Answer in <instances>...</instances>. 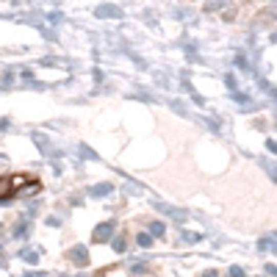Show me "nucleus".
<instances>
[{
	"instance_id": "1",
	"label": "nucleus",
	"mask_w": 277,
	"mask_h": 277,
	"mask_svg": "<svg viewBox=\"0 0 277 277\" xmlns=\"http://www.w3.org/2000/svg\"><path fill=\"white\" fill-rule=\"evenodd\" d=\"M25 180H28L25 175H14V178H0V200H3V197H14V194H19V191H23L19 186H23Z\"/></svg>"
},
{
	"instance_id": "2",
	"label": "nucleus",
	"mask_w": 277,
	"mask_h": 277,
	"mask_svg": "<svg viewBox=\"0 0 277 277\" xmlns=\"http://www.w3.org/2000/svg\"><path fill=\"white\" fill-rule=\"evenodd\" d=\"M111 230H114V222H105V225H100L97 230H94V239H97V241H105L108 236H111Z\"/></svg>"
},
{
	"instance_id": "3",
	"label": "nucleus",
	"mask_w": 277,
	"mask_h": 277,
	"mask_svg": "<svg viewBox=\"0 0 277 277\" xmlns=\"http://www.w3.org/2000/svg\"><path fill=\"white\" fill-rule=\"evenodd\" d=\"M72 258H75L78 266H86V249L83 247H75V249H72Z\"/></svg>"
},
{
	"instance_id": "4",
	"label": "nucleus",
	"mask_w": 277,
	"mask_h": 277,
	"mask_svg": "<svg viewBox=\"0 0 277 277\" xmlns=\"http://www.w3.org/2000/svg\"><path fill=\"white\" fill-rule=\"evenodd\" d=\"M97 17H119V9H114V6H103V9H97Z\"/></svg>"
},
{
	"instance_id": "5",
	"label": "nucleus",
	"mask_w": 277,
	"mask_h": 277,
	"mask_svg": "<svg viewBox=\"0 0 277 277\" xmlns=\"http://www.w3.org/2000/svg\"><path fill=\"white\" fill-rule=\"evenodd\" d=\"M225 3H227V0H208V3H205V11H216V9H222Z\"/></svg>"
},
{
	"instance_id": "6",
	"label": "nucleus",
	"mask_w": 277,
	"mask_h": 277,
	"mask_svg": "<svg viewBox=\"0 0 277 277\" xmlns=\"http://www.w3.org/2000/svg\"><path fill=\"white\" fill-rule=\"evenodd\" d=\"M139 244H141V247H150V244H153V239H150L147 233H141V236H139Z\"/></svg>"
},
{
	"instance_id": "7",
	"label": "nucleus",
	"mask_w": 277,
	"mask_h": 277,
	"mask_svg": "<svg viewBox=\"0 0 277 277\" xmlns=\"http://www.w3.org/2000/svg\"><path fill=\"white\" fill-rule=\"evenodd\" d=\"M105 191H111V186H97V188H92V194H97V197H103Z\"/></svg>"
},
{
	"instance_id": "8",
	"label": "nucleus",
	"mask_w": 277,
	"mask_h": 277,
	"mask_svg": "<svg viewBox=\"0 0 277 277\" xmlns=\"http://www.w3.org/2000/svg\"><path fill=\"white\" fill-rule=\"evenodd\" d=\"M153 236H164V225L161 222H153Z\"/></svg>"
},
{
	"instance_id": "9",
	"label": "nucleus",
	"mask_w": 277,
	"mask_h": 277,
	"mask_svg": "<svg viewBox=\"0 0 277 277\" xmlns=\"http://www.w3.org/2000/svg\"><path fill=\"white\" fill-rule=\"evenodd\" d=\"M230 277H244V272H241L239 266H233V269H230Z\"/></svg>"
}]
</instances>
